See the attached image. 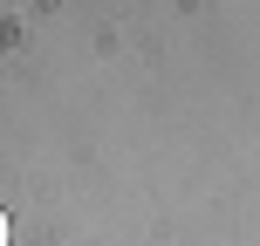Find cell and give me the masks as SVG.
Here are the masks:
<instances>
[{"label": "cell", "instance_id": "6da1fadb", "mask_svg": "<svg viewBox=\"0 0 260 246\" xmlns=\"http://www.w3.org/2000/svg\"><path fill=\"white\" fill-rule=\"evenodd\" d=\"M7 239H14V226H7V205H0V246H7Z\"/></svg>", "mask_w": 260, "mask_h": 246}]
</instances>
